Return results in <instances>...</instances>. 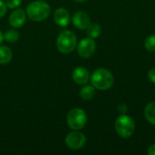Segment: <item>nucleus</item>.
I'll list each match as a JSON object with an SVG mask.
<instances>
[{"mask_svg":"<svg viewBox=\"0 0 155 155\" xmlns=\"http://www.w3.org/2000/svg\"><path fill=\"white\" fill-rule=\"evenodd\" d=\"M148 154L155 155V143L150 146V148H149V150H148Z\"/></svg>","mask_w":155,"mask_h":155,"instance_id":"obj_22","label":"nucleus"},{"mask_svg":"<svg viewBox=\"0 0 155 155\" xmlns=\"http://www.w3.org/2000/svg\"><path fill=\"white\" fill-rule=\"evenodd\" d=\"M75 2H79V3H82V2H84V1H87V0H74Z\"/></svg>","mask_w":155,"mask_h":155,"instance_id":"obj_24","label":"nucleus"},{"mask_svg":"<svg viewBox=\"0 0 155 155\" xmlns=\"http://www.w3.org/2000/svg\"><path fill=\"white\" fill-rule=\"evenodd\" d=\"M113 74L104 68H99L95 70L91 76V83L93 86L98 90H108L114 84Z\"/></svg>","mask_w":155,"mask_h":155,"instance_id":"obj_1","label":"nucleus"},{"mask_svg":"<svg viewBox=\"0 0 155 155\" xmlns=\"http://www.w3.org/2000/svg\"><path fill=\"white\" fill-rule=\"evenodd\" d=\"M101 26L100 25L96 24V23H91L88 27L86 28V33H87V35L91 38H96L100 35L101 34Z\"/></svg>","mask_w":155,"mask_h":155,"instance_id":"obj_15","label":"nucleus"},{"mask_svg":"<svg viewBox=\"0 0 155 155\" xmlns=\"http://www.w3.org/2000/svg\"><path fill=\"white\" fill-rule=\"evenodd\" d=\"M6 13V5L4 1L0 0V18H2Z\"/></svg>","mask_w":155,"mask_h":155,"instance_id":"obj_19","label":"nucleus"},{"mask_svg":"<svg viewBox=\"0 0 155 155\" xmlns=\"http://www.w3.org/2000/svg\"><path fill=\"white\" fill-rule=\"evenodd\" d=\"M76 44H77L76 35L69 30H64L61 32L56 41L57 49L62 54L72 53L76 47Z\"/></svg>","mask_w":155,"mask_h":155,"instance_id":"obj_3","label":"nucleus"},{"mask_svg":"<svg viewBox=\"0 0 155 155\" xmlns=\"http://www.w3.org/2000/svg\"><path fill=\"white\" fill-rule=\"evenodd\" d=\"M5 3L7 7L11 9H15V7L19 6L22 3V0H5Z\"/></svg>","mask_w":155,"mask_h":155,"instance_id":"obj_18","label":"nucleus"},{"mask_svg":"<svg viewBox=\"0 0 155 155\" xmlns=\"http://www.w3.org/2000/svg\"><path fill=\"white\" fill-rule=\"evenodd\" d=\"M145 48L150 52H155V34L148 36L144 43Z\"/></svg>","mask_w":155,"mask_h":155,"instance_id":"obj_17","label":"nucleus"},{"mask_svg":"<svg viewBox=\"0 0 155 155\" xmlns=\"http://www.w3.org/2000/svg\"><path fill=\"white\" fill-rule=\"evenodd\" d=\"M73 23L76 28L81 29V30H84L91 24V20H90L89 15L86 13L82 12V11H78L74 15Z\"/></svg>","mask_w":155,"mask_h":155,"instance_id":"obj_9","label":"nucleus"},{"mask_svg":"<svg viewBox=\"0 0 155 155\" xmlns=\"http://www.w3.org/2000/svg\"><path fill=\"white\" fill-rule=\"evenodd\" d=\"M25 19L26 15L25 11L23 9H16L11 13L9 16V24L15 28H19L25 25Z\"/></svg>","mask_w":155,"mask_h":155,"instance_id":"obj_8","label":"nucleus"},{"mask_svg":"<svg viewBox=\"0 0 155 155\" xmlns=\"http://www.w3.org/2000/svg\"><path fill=\"white\" fill-rule=\"evenodd\" d=\"M3 40H4V35L2 34V32H1V30H0V44L3 42Z\"/></svg>","mask_w":155,"mask_h":155,"instance_id":"obj_23","label":"nucleus"},{"mask_svg":"<svg viewBox=\"0 0 155 155\" xmlns=\"http://www.w3.org/2000/svg\"><path fill=\"white\" fill-rule=\"evenodd\" d=\"M12 50L7 46H0V64H6L12 59Z\"/></svg>","mask_w":155,"mask_h":155,"instance_id":"obj_12","label":"nucleus"},{"mask_svg":"<svg viewBox=\"0 0 155 155\" xmlns=\"http://www.w3.org/2000/svg\"><path fill=\"white\" fill-rule=\"evenodd\" d=\"M115 130L121 137L129 138L134 134L135 124L130 116L123 114L115 121Z\"/></svg>","mask_w":155,"mask_h":155,"instance_id":"obj_4","label":"nucleus"},{"mask_svg":"<svg viewBox=\"0 0 155 155\" xmlns=\"http://www.w3.org/2000/svg\"><path fill=\"white\" fill-rule=\"evenodd\" d=\"M144 116L146 120L155 126V102L150 103L144 108Z\"/></svg>","mask_w":155,"mask_h":155,"instance_id":"obj_13","label":"nucleus"},{"mask_svg":"<svg viewBox=\"0 0 155 155\" xmlns=\"http://www.w3.org/2000/svg\"><path fill=\"white\" fill-rule=\"evenodd\" d=\"M85 143L86 137L84 134L79 132H72L65 137V143L72 150H79L83 148Z\"/></svg>","mask_w":155,"mask_h":155,"instance_id":"obj_7","label":"nucleus"},{"mask_svg":"<svg viewBox=\"0 0 155 155\" xmlns=\"http://www.w3.org/2000/svg\"><path fill=\"white\" fill-rule=\"evenodd\" d=\"M68 126L73 130H81L84 127L87 122V116L85 112L80 108L72 109L66 117Z\"/></svg>","mask_w":155,"mask_h":155,"instance_id":"obj_5","label":"nucleus"},{"mask_svg":"<svg viewBox=\"0 0 155 155\" xmlns=\"http://www.w3.org/2000/svg\"><path fill=\"white\" fill-rule=\"evenodd\" d=\"M96 50V44L94 40L91 37L83 39L77 46V53L81 57L89 58L91 57Z\"/></svg>","mask_w":155,"mask_h":155,"instance_id":"obj_6","label":"nucleus"},{"mask_svg":"<svg viewBox=\"0 0 155 155\" xmlns=\"http://www.w3.org/2000/svg\"><path fill=\"white\" fill-rule=\"evenodd\" d=\"M118 110H119L120 113L124 114V113L126 112V110H127V106H126L124 104H121L118 106Z\"/></svg>","mask_w":155,"mask_h":155,"instance_id":"obj_21","label":"nucleus"},{"mask_svg":"<svg viewBox=\"0 0 155 155\" xmlns=\"http://www.w3.org/2000/svg\"><path fill=\"white\" fill-rule=\"evenodd\" d=\"M4 39L8 43H15L19 39V34L15 30H7L4 34Z\"/></svg>","mask_w":155,"mask_h":155,"instance_id":"obj_16","label":"nucleus"},{"mask_svg":"<svg viewBox=\"0 0 155 155\" xmlns=\"http://www.w3.org/2000/svg\"><path fill=\"white\" fill-rule=\"evenodd\" d=\"M54 20L59 26L65 27L70 23V15L66 9L58 8L54 13Z\"/></svg>","mask_w":155,"mask_h":155,"instance_id":"obj_10","label":"nucleus"},{"mask_svg":"<svg viewBox=\"0 0 155 155\" xmlns=\"http://www.w3.org/2000/svg\"><path fill=\"white\" fill-rule=\"evenodd\" d=\"M51 13L50 5L44 1H35L29 4L26 7V15L35 22L45 20Z\"/></svg>","mask_w":155,"mask_h":155,"instance_id":"obj_2","label":"nucleus"},{"mask_svg":"<svg viewBox=\"0 0 155 155\" xmlns=\"http://www.w3.org/2000/svg\"><path fill=\"white\" fill-rule=\"evenodd\" d=\"M95 95V88L91 85H85L80 90V96L84 100H92Z\"/></svg>","mask_w":155,"mask_h":155,"instance_id":"obj_14","label":"nucleus"},{"mask_svg":"<svg viewBox=\"0 0 155 155\" xmlns=\"http://www.w3.org/2000/svg\"><path fill=\"white\" fill-rule=\"evenodd\" d=\"M90 78L89 72L84 67H76L73 72V79L77 84L84 85L88 83Z\"/></svg>","mask_w":155,"mask_h":155,"instance_id":"obj_11","label":"nucleus"},{"mask_svg":"<svg viewBox=\"0 0 155 155\" xmlns=\"http://www.w3.org/2000/svg\"><path fill=\"white\" fill-rule=\"evenodd\" d=\"M148 77L149 79L155 84V67L153 68H151L149 71H148Z\"/></svg>","mask_w":155,"mask_h":155,"instance_id":"obj_20","label":"nucleus"}]
</instances>
